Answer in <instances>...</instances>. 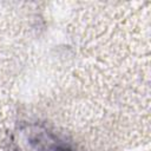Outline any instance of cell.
I'll return each instance as SVG.
<instances>
[{"label":"cell","mask_w":151,"mask_h":151,"mask_svg":"<svg viewBox=\"0 0 151 151\" xmlns=\"http://www.w3.org/2000/svg\"><path fill=\"white\" fill-rule=\"evenodd\" d=\"M17 143V151H72L53 133L39 127L25 130Z\"/></svg>","instance_id":"1"}]
</instances>
